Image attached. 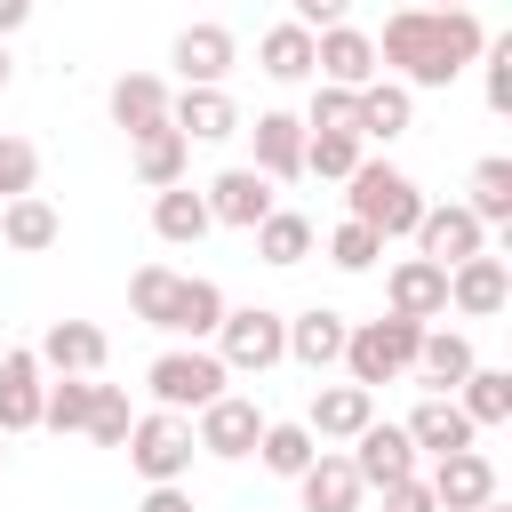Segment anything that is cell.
Here are the masks:
<instances>
[{"label":"cell","instance_id":"cell-1","mask_svg":"<svg viewBox=\"0 0 512 512\" xmlns=\"http://www.w3.org/2000/svg\"><path fill=\"white\" fill-rule=\"evenodd\" d=\"M488 32L472 8H400L384 16V40H376V64H392L400 88H448L464 64H480Z\"/></svg>","mask_w":512,"mask_h":512},{"label":"cell","instance_id":"cell-2","mask_svg":"<svg viewBox=\"0 0 512 512\" xmlns=\"http://www.w3.org/2000/svg\"><path fill=\"white\" fill-rule=\"evenodd\" d=\"M344 184H352V192H344V200H352V224H368L376 240H408V232H416L424 192H416V184H408L392 160H360Z\"/></svg>","mask_w":512,"mask_h":512},{"label":"cell","instance_id":"cell-3","mask_svg":"<svg viewBox=\"0 0 512 512\" xmlns=\"http://www.w3.org/2000/svg\"><path fill=\"white\" fill-rule=\"evenodd\" d=\"M416 344H424V320H400V312H384V320H360L352 336H344V368H352V384H392V376H408L416 368Z\"/></svg>","mask_w":512,"mask_h":512},{"label":"cell","instance_id":"cell-4","mask_svg":"<svg viewBox=\"0 0 512 512\" xmlns=\"http://www.w3.org/2000/svg\"><path fill=\"white\" fill-rule=\"evenodd\" d=\"M216 360L232 368V376H264V368H280L288 360V320L280 312H264V304H224V320H216Z\"/></svg>","mask_w":512,"mask_h":512},{"label":"cell","instance_id":"cell-5","mask_svg":"<svg viewBox=\"0 0 512 512\" xmlns=\"http://www.w3.org/2000/svg\"><path fill=\"white\" fill-rule=\"evenodd\" d=\"M128 464L144 472V480H184L192 472V416H176V408H152V416H136L128 424Z\"/></svg>","mask_w":512,"mask_h":512},{"label":"cell","instance_id":"cell-6","mask_svg":"<svg viewBox=\"0 0 512 512\" xmlns=\"http://www.w3.org/2000/svg\"><path fill=\"white\" fill-rule=\"evenodd\" d=\"M224 376H232V368H224L216 352H160V360L144 368L152 400H160V408H176V416H184V408H208V400L224 392Z\"/></svg>","mask_w":512,"mask_h":512},{"label":"cell","instance_id":"cell-7","mask_svg":"<svg viewBox=\"0 0 512 512\" xmlns=\"http://www.w3.org/2000/svg\"><path fill=\"white\" fill-rule=\"evenodd\" d=\"M200 424H192V448H208V456H256V432H264V416H256V400H240V392H216L208 408H192Z\"/></svg>","mask_w":512,"mask_h":512},{"label":"cell","instance_id":"cell-8","mask_svg":"<svg viewBox=\"0 0 512 512\" xmlns=\"http://www.w3.org/2000/svg\"><path fill=\"white\" fill-rule=\"evenodd\" d=\"M512 304V272H504V256H464V264H448V312H464V320H496Z\"/></svg>","mask_w":512,"mask_h":512},{"label":"cell","instance_id":"cell-9","mask_svg":"<svg viewBox=\"0 0 512 512\" xmlns=\"http://www.w3.org/2000/svg\"><path fill=\"white\" fill-rule=\"evenodd\" d=\"M408 240H416V248H424V256L448 272V264H464V256H480V248H488V224H480V216L456 200V208H424Z\"/></svg>","mask_w":512,"mask_h":512},{"label":"cell","instance_id":"cell-10","mask_svg":"<svg viewBox=\"0 0 512 512\" xmlns=\"http://www.w3.org/2000/svg\"><path fill=\"white\" fill-rule=\"evenodd\" d=\"M352 472H360V488H392V480H408L416 472V440L400 432V424H360L352 432Z\"/></svg>","mask_w":512,"mask_h":512},{"label":"cell","instance_id":"cell-11","mask_svg":"<svg viewBox=\"0 0 512 512\" xmlns=\"http://www.w3.org/2000/svg\"><path fill=\"white\" fill-rule=\"evenodd\" d=\"M424 488H432V504H440V512H472V504H488V496H496V464H488L480 448H448V456L432 464V480H424Z\"/></svg>","mask_w":512,"mask_h":512},{"label":"cell","instance_id":"cell-12","mask_svg":"<svg viewBox=\"0 0 512 512\" xmlns=\"http://www.w3.org/2000/svg\"><path fill=\"white\" fill-rule=\"evenodd\" d=\"M168 128L184 144H224V136H240V104L224 88H184V96H168Z\"/></svg>","mask_w":512,"mask_h":512},{"label":"cell","instance_id":"cell-13","mask_svg":"<svg viewBox=\"0 0 512 512\" xmlns=\"http://www.w3.org/2000/svg\"><path fill=\"white\" fill-rule=\"evenodd\" d=\"M200 200H208V216H216V224L256 232V224L272 216V176H264V168H224V176H216Z\"/></svg>","mask_w":512,"mask_h":512},{"label":"cell","instance_id":"cell-14","mask_svg":"<svg viewBox=\"0 0 512 512\" xmlns=\"http://www.w3.org/2000/svg\"><path fill=\"white\" fill-rule=\"evenodd\" d=\"M312 72L336 88H360V80H376V40L352 24H328V32H312Z\"/></svg>","mask_w":512,"mask_h":512},{"label":"cell","instance_id":"cell-15","mask_svg":"<svg viewBox=\"0 0 512 512\" xmlns=\"http://www.w3.org/2000/svg\"><path fill=\"white\" fill-rule=\"evenodd\" d=\"M352 128L360 136H408L416 128V88H400V80H360L352 88Z\"/></svg>","mask_w":512,"mask_h":512},{"label":"cell","instance_id":"cell-16","mask_svg":"<svg viewBox=\"0 0 512 512\" xmlns=\"http://www.w3.org/2000/svg\"><path fill=\"white\" fill-rule=\"evenodd\" d=\"M384 288H392V312H400V320H424V328H432V320H448V272H440L432 256L392 264V280H384Z\"/></svg>","mask_w":512,"mask_h":512},{"label":"cell","instance_id":"cell-17","mask_svg":"<svg viewBox=\"0 0 512 512\" xmlns=\"http://www.w3.org/2000/svg\"><path fill=\"white\" fill-rule=\"evenodd\" d=\"M232 32L224 24H184L176 32V72H184V88H224V72H232Z\"/></svg>","mask_w":512,"mask_h":512},{"label":"cell","instance_id":"cell-18","mask_svg":"<svg viewBox=\"0 0 512 512\" xmlns=\"http://www.w3.org/2000/svg\"><path fill=\"white\" fill-rule=\"evenodd\" d=\"M344 336H352V320H344V312H328V304H312V312H296V320H288V360H304L312 376H328V368L344 360Z\"/></svg>","mask_w":512,"mask_h":512},{"label":"cell","instance_id":"cell-19","mask_svg":"<svg viewBox=\"0 0 512 512\" xmlns=\"http://www.w3.org/2000/svg\"><path fill=\"white\" fill-rule=\"evenodd\" d=\"M104 352H112V344H104V328H96V320H56V328L40 336V352H32V360H40V368H56V376H96V368H104Z\"/></svg>","mask_w":512,"mask_h":512},{"label":"cell","instance_id":"cell-20","mask_svg":"<svg viewBox=\"0 0 512 512\" xmlns=\"http://www.w3.org/2000/svg\"><path fill=\"white\" fill-rule=\"evenodd\" d=\"M296 488H304V512H360V472H352V456H336V448H320L304 472H296Z\"/></svg>","mask_w":512,"mask_h":512},{"label":"cell","instance_id":"cell-21","mask_svg":"<svg viewBox=\"0 0 512 512\" xmlns=\"http://www.w3.org/2000/svg\"><path fill=\"white\" fill-rule=\"evenodd\" d=\"M416 448H432V456H448V448H472V416L448 400V392H424L416 408H408V424H400Z\"/></svg>","mask_w":512,"mask_h":512},{"label":"cell","instance_id":"cell-22","mask_svg":"<svg viewBox=\"0 0 512 512\" xmlns=\"http://www.w3.org/2000/svg\"><path fill=\"white\" fill-rule=\"evenodd\" d=\"M256 168L264 176H304V120L296 112H256Z\"/></svg>","mask_w":512,"mask_h":512},{"label":"cell","instance_id":"cell-23","mask_svg":"<svg viewBox=\"0 0 512 512\" xmlns=\"http://www.w3.org/2000/svg\"><path fill=\"white\" fill-rule=\"evenodd\" d=\"M416 376H424V392H456V384L472 376V336H456V328H424V344H416Z\"/></svg>","mask_w":512,"mask_h":512},{"label":"cell","instance_id":"cell-24","mask_svg":"<svg viewBox=\"0 0 512 512\" xmlns=\"http://www.w3.org/2000/svg\"><path fill=\"white\" fill-rule=\"evenodd\" d=\"M368 416H376V392H368V384H328V392H312V440H352Z\"/></svg>","mask_w":512,"mask_h":512},{"label":"cell","instance_id":"cell-25","mask_svg":"<svg viewBox=\"0 0 512 512\" xmlns=\"http://www.w3.org/2000/svg\"><path fill=\"white\" fill-rule=\"evenodd\" d=\"M56 208L40 200V192H16V200H0V240L16 248V256H40V248H56Z\"/></svg>","mask_w":512,"mask_h":512},{"label":"cell","instance_id":"cell-26","mask_svg":"<svg viewBox=\"0 0 512 512\" xmlns=\"http://www.w3.org/2000/svg\"><path fill=\"white\" fill-rule=\"evenodd\" d=\"M208 224H216V216H208V200H200L192 184H160V200H152V232H160L168 248H192Z\"/></svg>","mask_w":512,"mask_h":512},{"label":"cell","instance_id":"cell-27","mask_svg":"<svg viewBox=\"0 0 512 512\" xmlns=\"http://www.w3.org/2000/svg\"><path fill=\"white\" fill-rule=\"evenodd\" d=\"M448 400L472 416V432H488V424H504V416H512V368H480V360H472V376H464Z\"/></svg>","mask_w":512,"mask_h":512},{"label":"cell","instance_id":"cell-28","mask_svg":"<svg viewBox=\"0 0 512 512\" xmlns=\"http://www.w3.org/2000/svg\"><path fill=\"white\" fill-rule=\"evenodd\" d=\"M112 120H120L128 136L160 128V120H168V88H160L152 72H120V80H112Z\"/></svg>","mask_w":512,"mask_h":512},{"label":"cell","instance_id":"cell-29","mask_svg":"<svg viewBox=\"0 0 512 512\" xmlns=\"http://www.w3.org/2000/svg\"><path fill=\"white\" fill-rule=\"evenodd\" d=\"M216 320H224V288L216 280H176V296H168V336H216Z\"/></svg>","mask_w":512,"mask_h":512},{"label":"cell","instance_id":"cell-30","mask_svg":"<svg viewBox=\"0 0 512 512\" xmlns=\"http://www.w3.org/2000/svg\"><path fill=\"white\" fill-rule=\"evenodd\" d=\"M256 64L272 72V80H312V32L288 16V24H272L264 40H256Z\"/></svg>","mask_w":512,"mask_h":512},{"label":"cell","instance_id":"cell-31","mask_svg":"<svg viewBox=\"0 0 512 512\" xmlns=\"http://www.w3.org/2000/svg\"><path fill=\"white\" fill-rule=\"evenodd\" d=\"M360 144H368V136H352V128H304V176H336V184H344V176L368 160Z\"/></svg>","mask_w":512,"mask_h":512},{"label":"cell","instance_id":"cell-32","mask_svg":"<svg viewBox=\"0 0 512 512\" xmlns=\"http://www.w3.org/2000/svg\"><path fill=\"white\" fill-rule=\"evenodd\" d=\"M256 256H264V264H280V272H288V264H304V256H312V216L272 208V216L256 224Z\"/></svg>","mask_w":512,"mask_h":512},{"label":"cell","instance_id":"cell-33","mask_svg":"<svg viewBox=\"0 0 512 512\" xmlns=\"http://www.w3.org/2000/svg\"><path fill=\"white\" fill-rule=\"evenodd\" d=\"M184 152H192V144L160 120V128H144V136H136V176H144L152 192H160V184H184Z\"/></svg>","mask_w":512,"mask_h":512},{"label":"cell","instance_id":"cell-34","mask_svg":"<svg viewBox=\"0 0 512 512\" xmlns=\"http://www.w3.org/2000/svg\"><path fill=\"white\" fill-rule=\"evenodd\" d=\"M256 456H264V472L296 480V472L320 456V440H312V424H264V432H256Z\"/></svg>","mask_w":512,"mask_h":512},{"label":"cell","instance_id":"cell-35","mask_svg":"<svg viewBox=\"0 0 512 512\" xmlns=\"http://www.w3.org/2000/svg\"><path fill=\"white\" fill-rule=\"evenodd\" d=\"M480 224H512V160L504 152H488L480 168H472V200H464Z\"/></svg>","mask_w":512,"mask_h":512},{"label":"cell","instance_id":"cell-36","mask_svg":"<svg viewBox=\"0 0 512 512\" xmlns=\"http://www.w3.org/2000/svg\"><path fill=\"white\" fill-rule=\"evenodd\" d=\"M88 400H96V384H88V376L40 384V424H48V432H80V424H88Z\"/></svg>","mask_w":512,"mask_h":512},{"label":"cell","instance_id":"cell-37","mask_svg":"<svg viewBox=\"0 0 512 512\" xmlns=\"http://www.w3.org/2000/svg\"><path fill=\"white\" fill-rule=\"evenodd\" d=\"M128 424H136V408H128V392L120 384H96V400H88V440H104V448H120L128 440Z\"/></svg>","mask_w":512,"mask_h":512},{"label":"cell","instance_id":"cell-38","mask_svg":"<svg viewBox=\"0 0 512 512\" xmlns=\"http://www.w3.org/2000/svg\"><path fill=\"white\" fill-rule=\"evenodd\" d=\"M176 280H184V272H168V264H144V272L128 280V304H136V320H144V328H160V320H168Z\"/></svg>","mask_w":512,"mask_h":512},{"label":"cell","instance_id":"cell-39","mask_svg":"<svg viewBox=\"0 0 512 512\" xmlns=\"http://www.w3.org/2000/svg\"><path fill=\"white\" fill-rule=\"evenodd\" d=\"M376 256H384V240H376L368 224H352V216H344V224L328 232V264H336V272H368Z\"/></svg>","mask_w":512,"mask_h":512},{"label":"cell","instance_id":"cell-40","mask_svg":"<svg viewBox=\"0 0 512 512\" xmlns=\"http://www.w3.org/2000/svg\"><path fill=\"white\" fill-rule=\"evenodd\" d=\"M40 424V376H8L0 384V432H32Z\"/></svg>","mask_w":512,"mask_h":512},{"label":"cell","instance_id":"cell-41","mask_svg":"<svg viewBox=\"0 0 512 512\" xmlns=\"http://www.w3.org/2000/svg\"><path fill=\"white\" fill-rule=\"evenodd\" d=\"M40 184V152L24 144V136H0V200H16V192H32Z\"/></svg>","mask_w":512,"mask_h":512},{"label":"cell","instance_id":"cell-42","mask_svg":"<svg viewBox=\"0 0 512 512\" xmlns=\"http://www.w3.org/2000/svg\"><path fill=\"white\" fill-rule=\"evenodd\" d=\"M304 128H352V88L320 80V88H312V112H304ZM352 136H360V128H352Z\"/></svg>","mask_w":512,"mask_h":512},{"label":"cell","instance_id":"cell-43","mask_svg":"<svg viewBox=\"0 0 512 512\" xmlns=\"http://www.w3.org/2000/svg\"><path fill=\"white\" fill-rule=\"evenodd\" d=\"M488 112H512V40H488Z\"/></svg>","mask_w":512,"mask_h":512},{"label":"cell","instance_id":"cell-44","mask_svg":"<svg viewBox=\"0 0 512 512\" xmlns=\"http://www.w3.org/2000/svg\"><path fill=\"white\" fill-rule=\"evenodd\" d=\"M384 512H440V504H432V488L408 472V480H392V488H384Z\"/></svg>","mask_w":512,"mask_h":512},{"label":"cell","instance_id":"cell-45","mask_svg":"<svg viewBox=\"0 0 512 512\" xmlns=\"http://www.w3.org/2000/svg\"><path fill=\"white\" fill-rule=\"evenodd\" d=\"M136 512H200V504L184 496V480H152V496H144Z\"/></svg>","mask_w":512,"mask_h":512},{"label":"cell","instance_id":"cell-46","mask_svg":"<svg viewBox=\"0 0 512 512\" xmlns=\"http://www.w3.org/2000/svg\"><path fill=\"white\" fill-rule=\"evenodd\" d=\"M344 8L352 0H296V24L304 32H328V24H344Z\"/></svg>","mask_w":512,"mask_h":512},{"label":"cell","instance_id":"cell-47","mask_svg":"<svg viewBox=\"0 0 512 512\" xmlns=\"http://www.w3.org/2000/svg\"><path fill=\"white\" fill-rule=\"evenodd\" d=\"M24 16H32V0H0V40H8V32L24 24Z\"/></svg>","mask_w":512,"mask_h":512},{"label":"cell","instance_id":"cell-48","mask_svg":"<svg viewBox=\"0 0 512 512\" xmlns=\"http://www.w3.org/2000/svg\"><path fill=\"white\" fill-rule=\"evenodd\" d=\"M472 512H512V504H504V496H488V504H472Z\"/></svg>","mask_w":512,"mask_h":512},{"label":"cell","instance_id":"cell-49","mask_svg":"<svg viewBox=\"0 0 512 512\" xmlns=\"http://www.w3.org/2000/svg\"><path fill=\"white\" fill-rule=\"evenodd\" d=\"M0 88H8V40H0Z\"/></svg>","mask_w":512,"mask_h":512},{"label":"cell","instance_id":"cell-50","mask_svg":"<svg viewBox=\"0 0 512 512\" xmlns=\"http://www.w3.org/2000/svg\"><path fill=\"white\" fill-rule=\"evenodd\" d=\"M416 8H464V0H416Z\"/></svg>","mask_w":512,"mask_h":512},{"label":"cell","instance_id":"cell-51","mask_svg":"<svg viewBox=\"0 0 512 512\" xmlns=\"http://www.w3.org/2000/svg\"><path fill=\"white\" fill-rule=\"evenodd\" d=\"M0 464H8V432H0Z\"/></svg>","mask_w":512,"mask_h":512}]
</instances>
